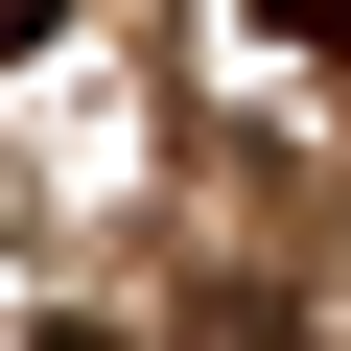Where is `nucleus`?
<instances>
[{"instance_id":"nucleus-1","label":"nucleus","mask_w":351,"mask_h":351,"mask_svg":"<svg viewBox=\"0 0 351 351\" xmlns=\"http://www.w3.org/2000/svg\"><path fill=\"white\" fill-rule=\"evenodd\" d=\"M188 351H281V304H258V281H211V304H188Z\"/></svg>"},{"instance_id":"nucleus-2","label":"nucleus","mask_w":351,"mask_h":351,"mask_svg":"<svg viewBox=\"0 0 351 351\" xmlns=\"http://www.w3.org/2000/svg\"><path fill=\"white\" fill-rule=\"evenodd\" d=\"M281 47H304V71H351V0H281Z\"/></svg>"},{"instance_id":"nucleus-3","label":"nucleus","mask_w":351,"mask_h":351,"mask_svg":"<svg viewBox=\"0 0 351 351\" xmlns=\"http://www.w3.org/2000/svg\"><path fill=\"white\" fill-rule=\"evenodd\" d=\"M47 24H71V0H0V71H24V47H47Z\"/></svg>"},{"instance_id":"nucleus-4","label":"nucleus","mask_w":351,"mask_h":351,"mask_svg":"<svg viewBox=\"0 0 351 351\" xmlns=\"http://www.w3.org/2000/svg\"><path fill=\"white\" fill-rule=\"evenodd\" d=\"M47 351H117V328H47Z\"/></svg>"}]
</instances>
